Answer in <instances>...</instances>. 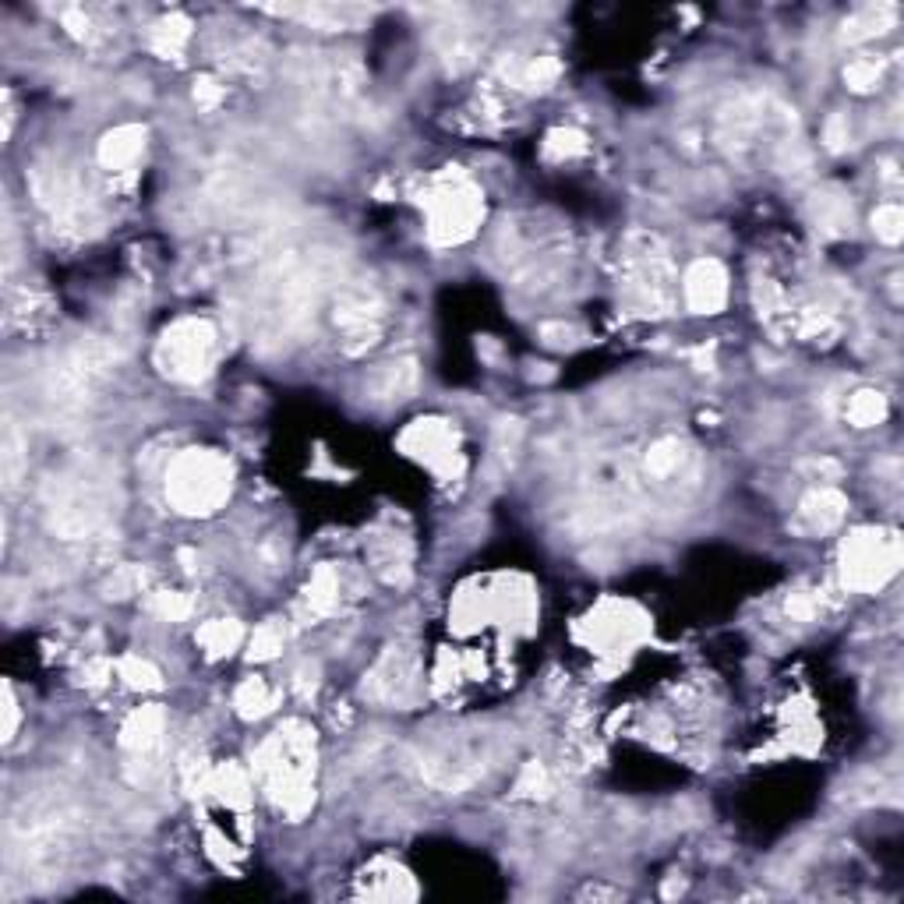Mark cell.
I'll use <instances>...</instances> for the list:
<instances>
[{"label": "cell", "mask_w": 904, "mask_h": 904, "mask_svg": "<svg viewBox=\"0 0 904 904\" xmlns=\"http://www.w3.org/2000/svg\"><path fill=\"white\" fill-rule=\"evenodd\" d=\"M254 774L282 813L304 816L315 802V731L304 720H287L254 753Z\"/></svg>", "instance_id": "1"}, {"label": "cell", "mask_w": 904, "mask_h": 904, "mask_svg": "<svg viewBox=\"0 0 904 904\" xmlns=\"http://www.w3.org/2000/svg\"><path fill=\"white\" fill-rule=\"evenodd\" d=\"M42 508L47 523L64 541H85L99 533L113 516V488L96 470H75L50 477L42 485Z\"/></svg>", "instance_id": "2"}, {"label": "cell", "mask_w": 904, "mask_h": 904, "mask_svg": "<svg viewBox=\"0 0 904 904\" xmlns=\"http://www.w3.org/2000/svg\"><path fill=\"white\" fill-rule=\"evenodd\" d=\"M81 819L75 805L64 799H36L22 802V809L11 816V847L25 866L56 869L71 855L78 841Z\"/></svg>", "instance_id": "3"}, {"label": "cell", "mask_w": 904, "mask_h": 904, "mask_svg": "<svg viewBox=\"0 0 904 904\" xmlns=\"http://www.w3.org/2000/svg\"><path fill=\"white\" fill-rule=\"evenodd\" d=\"M234 494V463L216 449H184L166 470V499L180 516H212Z\"/></svg>", "instance_id": "4"}, {"label": "cell", "mask_w": 904, "mask_h": 904, "mask_svg": "<svg viewBox=\"0 0 904 904\" xmlns=\"http://www.w3.org/2000/svg\"><path fill=\"white\" fill-rule=\"evenodd\" d=\"M424 212H428V237L435 244H463L485 219V194L463 170L449 166L424 191Z\"/></svg>", "instance_id": "5"}, {"label": "cell", "mask_w": 904, "mask_h": 904, "mask_svg": "<svg viewBox=\"0 0 904 904\" xmlns=\"http://www.w3.org/2000/svg\"><path fill=\"white\" fill-rule=\"evenodd\" d=\"M117 364V350L106 339H81L64 350L47 372V395L61 410H81L96 400V392L106 386Z\"/></svg>", "instance_id": "6"}, {"label": "cell", "mask_w": 904, "mask_h": 904, "mask_svg": "<svg viewBox=\"0 0 904 904\" xmlns=\"http://www.w3.org/2000/svg\"><path fill=\"white\" fill-rule=\"evenodd\" d=\"M216 325L209 318H177L174 325H166L160 343H155V367L170 381H194L209 378L212 361H216Z\"/></svg>", "instance_id": "7"}, {"label": "cell", "mask_w": 904, "mask_h": 904, "mask_svg": "<svg viewBox=\"0 0 904 904\" xmlns=\"http://www.w3.org/2000/svg\"><path fill=\"white\" fill-rule=\"evenodd\" d=\"M841 579L844 587L872 593L887 587L901 569V537L883 527H858L841 544Z\"/></svg>", "instance_id": "8"}, {"label": "cell", "mask_w": 904, "mask_h": 904, "mask_svg": "<svg viewBox=\"0 0 904 904\" xmlns=\"http://www.w3.org/2000/svg\"><path fill=\"white\" fill-rule=\"evenodd\" d=\"M364 700L381 706H414L420 696V664L410 646H389L364 675Z\"/></svg>", "instance_id": "9"}, {"label": "cell", "mask_w": 904, "mask_h": 904, "mask_svg": "<svg viewBox=\"0 0 904 904\" xmlns=\"http://www.w3.org/2000/svg\"><path fill=\"white\" fill-rule=\"evenodd\" d=\"M629 301L640 315H668L675 304V273L664 254H636L629 276Z\"/></svg>", "instance_id": "10"}, {"label": "cell", "mask_w": 904, "mask_h": 904, "mask_svg": "<svg viewBox=\"0 0 904 904\" xmlns=\"http://www.w3.org/2000/svg\"><path fill=\"white\" fill-rule=\"evenodd\" d=\"M682 293L689 311L696 315H717L728 304V273L717 259H696L682 276Z\"/></svg>", "instance_id": "11"}, {"label": "cell", "mask_w": 904, "mask_h": 904, "mask_svg": "<svg viewBox=\"0 0 904 904\" xmlns=\"http://www.w3.org/2000/svg\"><path fill=\"white\" fill-rule=\"evenodd\" d=\"M417 386H420L417 361L414 357H392V361L375 364L372 372H367L364 392H367V400H375V403H403L417 392Z\"/></svg>", "instance_id": "12"}, {"label": "cell", "mask_w": 904, "mask_h": 904, "mask_svg": "<svg viewBox=\"0 0 904 904\" xmlns=\"http://www.w3.org/2000/svg\"><path fill=\"white\" fill-rule=\"evenodd\" d=\"M847 516V499L830 485H819L813 488L805 499L799 502V519L795 527L805 533H827L833 527H841Z\"/></svg>", "instance_id": "13"}, {"label": "cell", "mask_w": 904, "mask_h": 904, "mask_svg": "<svg viewBox=\"0 0 904 904\" xmlns=\"http://www.w3.org/2000/svg\"><path fill=\"white\" fill-rule=\"evenodd\" d=\"M146 138L149 131L141 124H121L106 131L99 138V149H96V160L103 170H113V174H121V170H131L141 152H146Z\"/></svg>", "instance_id": "14"}, {"label": "cell", "mask_w": 904, "mask_h": 904, "mask_svg": "<svg viewBox=\"0 0 904 904\" xmlns=\"http://www.w3.org/2000/svg\"><path fill=\"white\" fill-rule=\"evenodd\" d=\"M163 728H166L163 706H138V711L124 720V728H121V745L127 749V753H135V756H149L152 749L160 745Z\"/></svg>", "instance_id": "15"}, {"label": "cell", "mask_w": 904, "mask_h": 904, "mask_svg": "<svg viewBox=\"0 0 904 904\" xmlns=\"http://www.w3.org/2000/svg\"><path fill=\"white\" fill-rule=\"evenodd\" d=\"M414 894H417L414 880L406 876V869L392 866V862H375L361 876V897L367 901H406Z\"/></svg>", "instance_id": "16"}, {"label": "cell", "mask_w": 904, "mask_h": 904, "mask_svg": "<svg viewBox=\"0 0 904 904\" xmlns=\"http://www.w3.org/2000/svg\"><path fill=\"white\" fill-rule=\"evenodd\" d=\"M372 569L386 579L389 587H406L414 569H410V544L400 533H386L372 541Z\"/></svg>", "instance_id": "17"}, {"label": "cell", "mask_w": 904, "mask_h": 904, "mask_svg": "<svg viewBox=\"0 0 904 904\" xmlns=\"http://www.w3.org/2000/svg\"><path fill=\"white\" fill-rule=\"evenodd\" d=\"M813 212V223L819 234L827 237H844L852 234V202L844 198V191L838 188H819L809 202Z\"/></svg>", "instance_id": "18"}, {"label": "cell", "mask_w": 904, "mask_h": 904, "mask_svg": "<svg viewBox=\"0 0 904 904\" xmlns=\"http://www.w3.org/2000/svg\"><path fill=\"white\" fill-rule=\"evenodd\" d=\"M403 449L410 456H428L431 463L445 460L452 449V435L442 420H417L414 428L403 435Z\"/></svg>", "instance_id": "19"}, {"label": "cell", "mask_w": 904, "mask_h": 904, "mask_svg": "<svg viewBox=\"0 0 904 904\" xmlns=\"http://www.w3.org/2000/svg\"><path fill=\"white\" fill-rule=\"evenodd\" d=\"M188 39H191V22L184 18V14H166V18L152 25L149 47H152V53H160L163 61H177L184 47H188Z\"/></svg>", "instance_id": "20"}, {"label": "cell", "mask_w": 904, "mask_h": 904, "mask_svg": "<svg viewBox=\"0 0 904 904\" xmlns=\"http://www.w3.org/2000/svg\"><path fill=\"white\" fill-rule=\"evenodd\" d=\"M894 8L890 4H869V8H862V11H855L852 18L844 22V39L847 42H866V39H876V36H883V33H890V28H894Z\"/></svg>", "instance_id": "21"}, {"label": "cell", "mask_w": 904, "mask_h": 904, "mask_svg": "<svg viewBox=\"0 0 904 904\" xmlns=\"http://www.w3.org/2000/svg\"><path fill=\"white\" fill-rule=\"evenodd\" d=\"M240 640H244V629H240L237 618H212L198 629V646L209 657H230L240 646Z\"/></svg>", "instance_id": "22"}, {"label": "cell", "mask_w": 904, "mask_h": 904, "mask_svg": "<svg viewBox=\"0 0 904 904\" xmlns=\"http://www.w3.org/2000/svg\"><path fill=\"white\" fill-rule=\"evenodd\" d=\"M689 456L686 442H678V438H661L646 449V474L654 480H668L682 470V463Z\"/></svg>", "instance_id": "23"}, {"label": "cell", "mask_w": 904, "mask_h": 904, "mask_svg": "<svg viewBox=\"0 0 904 904\" xmlns=\"http://www.w3.org/2000/svg\"><path fill=\"white\" fill-rule=\"evenodd\" d=\"M234 706L244 720L265 717L276 706V692L265 686V678H244L234 692Z\"/></svg>", "instance_id": "24"}, {"label": "cell", "mask_w": 904, "mask_h": 904, "mask_svg": "<svg viewBox=\"0 0 904 904\" xmlns=\"http://www.w3.org/2000/svg\"><path fill=\"white\" fill-rule=\"evenodd\" d=\"M558 75H562V64L551 53H541V56H530V61L513 75V81L519 85V89L544 92L558 81Z\"/></svg>", "instance_id": "25"}, {"label": "cell", "mask_w": 904, "mask_h": 904, "mask_svg": "<svg viewBox=\"0 0 904 904\" xmlns=\"http://www.w3.org/2000/svg\"><path fill=\"white\" fill-rule=\"evenodd\" d=\"M844 414L855 428H876V424H883V417H887V395L876 389H858L852 400H847Z\"/></svg>", "instance_id": "26"}, {"label": "cell", "mask_w": 904, "mask_h": 904, "mask_svg": "<svg viewBox=\"0 0 904 904\" xmlns=\"http://www.w3.org/2000/svg\"><path fill=\"white\" fill-rule=\"evenodd\" d=\"M339 593H343V587H339V576L332 565H322V569L311 576V583H307V604H311V612L315 615H329L339 607Z\"/></svg>", "instance_id": "27"}, {"label": "cell", "mask_w": 904, "mask_h": 904, "mask_svg": "<svg viewBox=\"0 0 904 904\" xmlns=\"http://www.w3.org/2000/svg\"><path fill=\"white\" fill-rule=\"evenodd\" d=\"M209 788L216 791V795L226 805H248V799H251L248 777H244V770H237L234 763H226V767H219L216 774H212L209 777Z\"/></svg>", "instance_id": "28"}, {"label": "cell", "mask_w": 904, "mask_h": 904, "mask_svg": "<svg viewBox=\"0 0 904 904\" xmlns=\"http://www.w3.org/2000/svg\"><path fill=\"white\" fill-rule=\"evenodd\" d=\"M583 152H587V135L576 131V127H555L544 141V155L555 163L576 160V155H583Z\"/></svg>", "instance_id": "29"}, {"label": "cell", "mask_w": 904, "mask_h": 904, "mask_svg": "<svg viewBox=\"0 0 904 904\" xmlns=\"http://www.w3.org/2000/svg\"><path fill=\"white\" fill-rule=\"evenodd\" d=\"M117 675H121L131 689H160V686H163L160 668H155L152 661L135 657V654H127V657L117 661Z\"/></svg>", "instance_id": "30"}, {"label": "cell", "mask_w": 904, "mask_h": 904, "mask_svg": "<svg viewBox=\"0 0 904 904\" xmlns=\"http://www.w3.org/2000/svg\"><path fill=\"white\" fill-rule=\"evenodd\" d=\"M191 598L188 593H177V590H155L149 598V612L163 622H184L191 615Z\"/></svg>", "instance_id": "31"}, {"label": "cell", "mask_w": 904, "mask_h": 904, "mask_svg": "<svg viewBox=\"0 0 904 904\" xmlns=\"http://www.w3.org/2000/svg\"><path fill=\"white\" fill-rule=\"evenodd\" d=\"M844 81L852 92H872L876 85L883 81V61H872V56H858L844 67Z\"/></svg>", "instance_id": "32"}, {"label": "cell", "mask_w": 904, "mask_h": 904, "mask_svg": "<svg viewBox=\"0 0 904 904\" xmlns=\"http://www.w3.org/2000/svg\"><path fill=\"white\" fill-rule=\"evenodd\" d=\"M146 569L141 565H121V569H113L110 576V583H106V598L113 601H127V598H135V593L146 590Z\"/></svg>", "instance_id": "33"}, {"label": "cell", "mask_w": 904, "mask_h": 904, "mask_svg": "<svg viewBox=\"0 0 904 904\" xmlns=\"http://www.w3.org/2000/svg\"><path fill=\"white\" fill-rule=\"evenodd\" d=\"M22 470H25V442H22L18 428L8 424V431H4V485H8V491L18 488Z\"/></svg>", "instance_id": "34"}, {"label": "cell", "mask_w": 904, "mask_h": 904, "mask_svg": "<svg viewBox=\"0 0 904 904\" xmlns=\"http://www.w3.org/2000/svg\"><path fill=\"white\" fill-rule=\"evenodd\" d=\"M282 640H287V632L279 622H262L251 636V661H273L282 650Z\"/></svg>", "instance_id": "35"}, {"label": "cell", "mask_w": 904, "mask_h": 904, "mask_svg": "<svg viewBox=\"0 0 904 904\" xmlns=\"http://www.w3.org/2000/svg\"><path fill=\"white\" fill-rule=\"evenodd\" d=\"M872 230L883 244H901L904 237V212L901 205H880L872 212Z\"/></svg>", "instance_id": "36"}, {"label": "cell", "mask_w": 904, "mask_h": 904, "mask_svg": "<svg viewBox=\"0 0 904 904\" xmlns=\"http://www.w3.org/2000/svg\"><path fill=\"white\" fill-rule=\"evenodd\" d=\"M847 138H852V124H847L844 113H833V117L827 121V127H824V146L830 152H841L847 146Z\"/></svg>", "instance_id": "37"}, {"label": "cell", "mask_w": 904, "mask_h": 904, "mask_svg": "<svg viewBox=\"0 0 904 904\" xmlns=\"http://www.w3.org/2000/svg\"><path fill=\"white\" fill-rule=\"evenodd\" d=\"M18 720H22V714H18V700H14V689H11V682H4V728H0V739L11 742V739H14V731H18Z\"/></svg>", "instance_id": "38"}, {"label": "cell", "mask_w": 904, "mask_h": 904, "mask_svg": "<svg viewBox=\"0 0 904 904\" xmlns=\"http://www.w3.org/2000/svg\"><path fill=\"white\" fill-rule=\"evenodd\" d=\"M541 339H544L548 347H573L576 339H579V329H573V325H562V322L541 325Z\"/></svg>", "instance_id": "39"}, {"label": "cell", "mask_w": 904, "mask_h": 904, "mask_svg": "<svg viewBox=\"0 0 904 904\" xmlns=\"http://www.w3.org/2000/svg\"><path fill=\"white\" fill-rule=\"evenodd\" d=\"M544 784H548L544 781V770L537 767V763H527V770H523V777L516 781V791H519V795H541Z\"/></svg>", "instance_id": "40"}, {"label": "cell", "mask_w": 904, "mask_h": 904, "mask_svg": "<svg viewBox=\"0 0 904 904\" xmlns=\"http://www.w3.org/2000/svg\"><path fill=\"white\" fill-rule=\"evenodd\" d=\"M194 99H198L202 106H216L219 99H223V89H219V85L212 81V78H198V81H194Z\"/></svg>", "instance_id": "41"}]
</instances>
